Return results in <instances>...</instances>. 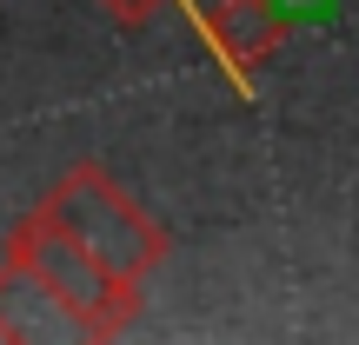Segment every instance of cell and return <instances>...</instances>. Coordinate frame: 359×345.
I'll use <instances>...</instances> for the list:
<instances>
[{"mask_svg": "<svg viewBox=\"0 0 359 345\" xmlns=\"http://www.w3.org/2000/svg\"><path fill=\"white\" fill-rule=\"evenodd\" d=\"M40 213L60 219V226L74 232L120 286H133V293L160 272V259H167V246H173L167 226H160L100 160H74V167L40 192Z\"/></svg>", "mask_w": 359, "mask_h": 345, "instance_id": "1", "label": "cell"}, {"mask_svg": "<svg viewBox=\"0 0 359 345\" xmlns=\"http://www.w3.org/2000/svg\"><path fill=\"white\" fill-rule=\"evenodd\" d=\"M0 259H13V266L34 272V279L47 286L67 312H74L80 339H120V332L133 325V312H140V293H133V286H120L114 272H107L100 259H93L87 246L60 226V219L40 213V206H34L27 219H13Z\"/></svg>", "mask_w": 359, "mask_h": 345, "instance_id": "2", "label": "cell"}, {"mask_svg": "<svg viewBox=\"0 0 359 345\" xmlns=\"http://www.w3.org/2000/svg\"><path fill=\"white\" fill-rule=\"evenodd\" d=\"M193 27H200L206 53L226 66V80L240 93H253V73L280 53V40H286L280 0H213V7L193 13Z\"/></svg>", "mask_w": 359, "mask_h": 345, "instance_id": "3", "label": "cell"}, {"mask_svg": "<svg viewBox=\"0 0 359 345\" xmlns=\"http://www.w3.org/2000/svg\"><path fill=\"white\" fill-rule=\"evenodd\" d=\"M0 339H20V345H40V339H80V325H74V312H67L27 266L0 259Z\"/></svg>", "mask_w": 359, "mask_h": 345, "instance_id": "4", "label": "cell"}, {"mask_svg": "<svg viewBox=\"0 0 359 345\" xmlns=\"http://www.w3.org/2000/svg\"><path fill=\"white\" fill-rule=\"evenodd\" d=\"M100 7H107V13H114V20H120V27H147V20H154V13H160V7H167V0H100Z\"/></svg>", "mask_w": 359, "mask_h": 345, "instance_id": "5", "label": "cell"}]
</instances>
